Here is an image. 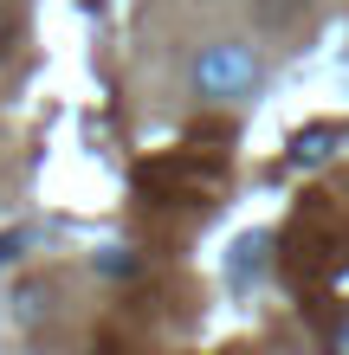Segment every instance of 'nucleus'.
<instances>
[{"label": "nucleus", "instance_id": "f03ea898", "mask_svg": "<svg viewBox=\"0 0 349 355\" xmlns=\"http://www.w3.org/2000/svg\"><path fill=\"white\" fill-rule=\"evenodd\" d=\"M330 349H343V355H349V317H337V323H330Z\"/></svg>", "mask_w": 349, "mask_h": 355}, {"label": "nucleus", "instance_id": "f257e3e1", "mask_svg": "<svg viewBox=\"0 0 349 355\" xmlns=\"http://www.w3.org/2000/svg\"><path fill=\"white\" fill-rule=\"evenodd\" d=\"M259 52L253 46H239V39H214V46H201L194 52V65H188V91L201 103H246L259 91Z\"/></svg>", "mask_w": 349, "mask_h": 355}]
</instances>
